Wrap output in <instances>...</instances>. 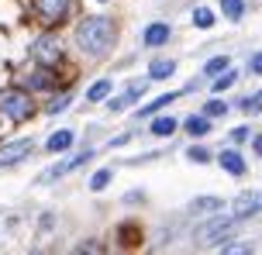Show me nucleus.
Wrapping results in <instances>:
<instances>
[{
  "label": "nucleus",
  "instance_id": "obj_35",
  "mask_svg": "<svg viewBox=\"0 0 262 255\" xmlns=\"http://www.w3.org/2000/svg\"><path fill=\"white\" fill-rule=\"evenodd\" d=\"M162 159V152H145V155H135V159H124L121 166H142V162H156Z\"/></svg>",
  "mask_w": 262,
  "mask_h": 255
},
{
  "label": "nucleus",
  "instance_id": "obj_25",
  "mask_svg": "<svg viewBox=\"0 0 262 255\" xmlns=\"http://www.w3.org/2000/svg\"><path fill=\"white\" fill-rule=\"evenodd\" d=\"M217 255H259V248H255V242H249V238H231V242H224L221 248H217Z\"/></svg>",
  "mask_w": 262,
  "mask_h": 255
},
{
  "label": "nucleus",
  "instance_id": "obj_2",
  "mask_svg": "<svg viewBox=\"0 0 262 255\" xmlns=\"http://www.w3.org/2000/svg\"><path fill=\"white\" fill-rule=\"evenodd\" d=\"M238 224L235 217L228 214H214V217H204L200 224L193 228V248L200 252V248H221L224 242H231V238H238Z\"/></svg>",
  "mask_w": 262,
  "mask_h": 255
},
{
  "label": "nucleus",
  "instance_id": "obj_41",
  "mask_svg": "<svg viewBox=\"0 0 262 255\" xmlns=\"http://www.w3.org/2000/svg\"><path fill=\"white\" fill-rule=\"evenodd\" d=\"M66 255H69V252H66Z\"/></svg>",
  "mask_w": 262,
  "mask_h": 255
},
{
  "label": "nucleus",
  "instance_id": "obj_10",
  "mask_svg": "<svg viewBox=\"0 0 262 255\" xmlns=\"http://www.w3.org/2000/svg\"><path fill=\"white\" fill-rule=\"evenodd\" d=\"M35 138H11V142H0V169H14L35 155Z\"/></svg>",
  "mask_w": 262,
  "mask_h": 255
},
{
  "label": "nucleus",
  "instance_id": "obj_28",
  "mask_svg": "<svg viewBox=\"0 0 262 255\" xmlns=\"http://www.w3.org/2000/svg\"><path fill=\"white\" fill-rule=\"evenodd\" d=\"M235 83H238V69H228V73H221V76H214V80H210V94L224 97V90H231Z\"/></svg>",
  "mask_w": 262,
  "mask_h": 255
},
{
  "label": "nucleus",
  "instance_id": "obj_34",
  "mask_svg": "<svg viewBox=\"0 0 262 255\" xmlns=\"http://www.w3.org/2000/svg\"><path fill=\"white\" fill-rule=\"evenodd\" d=\"M148 200V197H145V190H128V193H124V197H121V203H124V207H138V203H145Z\"/></svg>",
  "mask_w": 262,
  "mask_h": 255
},
{
  "label": "nucleus",
  "instance_id": "obj_5",
  "mask_svg": "<svg viewBox=\"0 0 262 255\" xmlns=\"http://www.w3.org/2000/svg\"><path fill=\"white\" fill-rule=\"evenodd\" d=\"M31 62L45 69H59L66 62V45L55 31H41L38 38L31 41Z\"/></svg>",
  "mask_w": 262,
  "mask_h": 255
},
{
  "label": "nucleus",
  "instance_id": "obj_31",
  "mask_svg": "<svg viewBox=\"0 0 262 255\" xmlns=\"http://www.w3.org/2000/svg\"><path fill=\"white\" fill-rule=\"evenodd\" d=\"M238 110H242V114H249V118H259V114H262V90L242 97V100H238Z\"/></svg>",
  "mask_w": 262,
  "mask_h": 255
},
{
  "label": "nucleus",
  "instance_id": "obj_20",
  "mask_svg": "<svg viewBox=\"0 0 262 255\" xmlns=\"http://www.w3.org/2000/svg\"><path fill=\"white\" fill-rule=\"evenodd\" d=\"M86 104H107L111 97H114V80L111 76H100V80H93L90 86H86Z\"/></svg>",
  "mask_w": 262,
  "mask_h": 255
},
{
  "label": "nucleus",
  "instance_id": "obj_40",
  "mask_svg": "<svg viewBox=\"0 0 262 255\" xmlns=\"http://www.w3.org/2000/svg\"><path fill=\"white\" fill-rule=\"evenodd\" d=\"M97 4H107V0H97Z\"/></svg>",
  "mask_w": 262,
  "mask_h": 255
},
{
  "label": "nucleus",
  "instance_id": "obj_38",
  "mask_svg": "<svg viewBox=\"0 0 262 255\" xmlns=\"http://www.w3.org/2000/svg\"><path fill=\"white\" fill-rule=\"evenodd\" d=\"M249 145H252V155H255V159H262V131H255L249 138Z\"/></svg>",
  "mask_w": 262,
  "mask_h": 255
},
{
  "label": "nucleus",
  "instance_id": "obj_13",
  "mask_svg": "<svg viewBox=\"0 0 262 255\" xmlns=\"http://www.w3.org/2000/svg\"><path fill=\"white\" fill-rule=\"evenodd\" d=\"M180 97H183V90H169V94H159V97H152V100L138 104V110H135V121H152L156 114H162L166 107H172Z\"/></svg>",
  "mask_w": 262,
  "mask_h": 255
},
{
  "label": "nucleus",
  "instance_id": "obj_39",
  "mask_svg": "<svg viewBox=\"0 0 262 255\" xmlns=\"http://www.w3.org/2000/svg\"><path fill=\"white\" fill-rule=\"evenodd\" d=\"M28 255H49V252H45L41 245H35V248H31V252H28Z\"/></svg>",
  "mask_w": 262,
  "mask_h": 255
},
{
  "label": "nucleus",
  "instance_id": "obj_37",
  "mask_svg": "<svg viewBox=\"0 0 262 255\" xmlns=\"http://www.w3.org/2000/svg\"><path fill=\"white\" fill-rule=\"evenodd\" d=\"M131 138H135V131H121V134H114V138L107 142V148H124Z\"/></svg>",
  "mask_w": 262,
  "mask_h": 255
},
{
  "label": "nucleus",
  "instance_id": "obj_32",
  "mask_svg": "<svg viewBox=\"0 0 262 255\" xmlns=\"http://www.w3.org/2000/svg\"><path fill=\"white\" fill-rule=\"evenodd\" d=\"M249 138H252V124H238V128H231V131H228V142H231V148L245 145Z\"/></svg>",
  "mask_w": 262,
  "mask_h": 255
},
{
  "label": "nucleus",
  "instance_id": "obj_11",
  "mask_svg": "<svg viewBox=\"0 0 262 255\" xmlns=\"http://www.w3.org/2000/svg\"><path fill=\"white\" fill-rule=\"evenodd\" d=\"M35 17L45 31H52L69 17V0H35Z\"/></svg>",
  "mask_w": 262,
  "mask_h": 255
},
{
  "label": "nucleus",
  "instance_id": "obj_24",
  "mask_svg": "<svg viewBox=\"0 0 262 255\" xmlns=\"http://www.w3.org/2000/svg\"><path fill=\"white\" fill-rule=\"evenodd\" d=\"M69 255H111V248H107L100 238H79V242L69 248Z\"/></svg>",
  "mask_w": 262,
  "mask_h": 255
},
{
  "label": "nucleus",
  "instance_id": "obj_14",
  "mask_svg": "<svg viewBox=\"0 0 262 255\" xmlns=\"http://www.w3.org/2000/svg\"><path fill=\"white\" fill-rule=\"evenodd\" d=\"M214 162H217V166H221V169L231 176V179H242V176H249V162H245V155H242L238 148H231V145L221 148V152L214 155Z\"/></svg>",
  "mask_w": 262,
  "mask_h": 255
},
{
  "label": "nucleus",
  "instance_id": "obj_3",
  "mask_svg": "<svg viewBox=\"0 0 262 255\" xmlns=\"http://www.w3.org/2000/svg\"><path fill=\"white\" fill-rule=\"evenodd\" d=\"M11 86H17V90H25V94L38 97V94H55V90H66L69 83H62V76H59V69H45V66H25L17 76H14Z\"/></svg>",
  "mask_w": 262,
  "mask_h": 255
},
{
  "label": "nucleus",
  "instance_id": "obj_6",
  "mask_svg": "<svg viewBox=\"0 0 262 255\" xmlns=\"http://www.w3.org/2000/svg\"><path fill=\"white\" fill-rule=\"evenodd\" d=\"M97 159V148L86 145V148H79V152H73V155H66V159H59L55 166H49V169H41L38 173V187H49V183H59V179H66L69 173H76L79 166H86V162Z\"/></svg>",
  "mask_w": 262,
  "mask_h": 255
},
{
  "label": "nucleus",
  "instance_id": "obj_7",
  "mask_svg": "<svg viewBox=\"0 0 262 255\" xmlns=\"http://www.w3.org/2000/svg\"><path fill=\"white\" fill-rule=\"evenodd\" d=\"M145 248L142 221H121L114 228V255H138Z\"/></svg>",
  "mask_w": 262,
  "mask_h": 255
},
{
  "label": "nucleus",
  "instance_id": "obj_29",
  "mask_svg": "<svg viewBox=\"0 0 262 255\" xmlns=\"http://www.w3.org/2000/svg\"><path fill=\"white\" fill-rule=\"evenodd\" d=\"M245 0H221V14H224V21H231V25H238L242 17H245Z\"/></svg>",
  "mask_w": 262,
  "mask_h": 255
},
{
  "label": "nucleus",
  "instance_id": "obj_12",
  "mask_svg": "<svg viewBox=\"0 0 262 255\" xmlns=\"http://www.w3.org/2000/svg\"><path fill=\"white\" fill-rule=\"evenodd\" d=\"M224 197H217V193H200V197H193V200L186 203V214L196 217V221H204V217H214V214H224Z\"/></svg>",
  "mask_w": 262,
  "mask_h": 255
},
{
  "label": "nucleus",
  "instance_id": "obj_15",
  "mask_svg": "<svg viewBox=\"0 0 262 255\" xmlns=\"http://www.w3.org/2000/svg\"><path fill=\"white\" fill-rule=\"evenodd\" d=\"M172 41V25L169 21H152L142 28V49H162Z\"/></svg>",
  "mask_w": 262,
  "mask_h": 255
},
{
  "label": "nucleus",
  "instance_id": "obj_19",
  "mask_svg": "<svg viewBox=\"0 0 262 255\" xmlns=\"http://www.w3.org/2000/svg\"><path fill=\"white\" fill-rule=\"evenodd\" d=\"M180 128L186 131V138L200 142V138H207V134L214 131V121H207L204 114H190V118H183V121H180Z\"/></svg>",
  "mask_w": 262,
  "mask_h": 255
},
{
  "label": "nucleus",
  "instance_id": "obj_17",
  "mask_svg": "<svg viewBox=\"0 0 262 255\" xmlns=\"http://www.w3.org/2000/svg\"><path fill=\"white\" fill-rule=\"evenodd\" d=\"M76 145V131L73 128H59V131H52L49 138H45V152L49 155H69V148Z\"/></svg>",
  "mask_w": 262,
  "mask_h": 255
},
{
  "label": "nucleus",
  "instance_id": "obj_26",
  "mask_svg": "<svg viewBox=\"0 0 262 255\" xmlns=\"http://www.w3.org/2000/svg\"><path fill=\"white\" fill-rule=\"evenodd\" d=\"M228 69H231V55H210L207 62H204V69H200V76L204 80H214V76H221Z\"/></svg>",
  "mask_w": 262,
  "mask_h": 255
},
{
  "label": "nucleus",
  "instance_id": "obj_8",
  "mask_svg": "<svg viewBox=\"0 0 262 255\" xmlns=\"http://www.w3.org/2000/svg\"><path fill=\"white\" fill-rule=\"evenodd\" d=\"M228 217H235L238 224H249V221L262 217V190H242L228 203Z\"/></svg>",
  "mask_w": 262,
  "mask_h": 255
},
{
  "label": "nucleus",
  "instance_id": "obj_18",
  "mask_svg": "<svg viewBox=\"0 0 262 255\" xmlns=\"http://www.w3.org/2000/svg\"><path fill=\"white\" fill-rule=\"evenodd\" d=\"M73 100H76V94H73V86H66V90H55L49 100H45V107H41V114H49V118H59L62 110L73 107Z\"/></svg>",
  "mask_w": 262,
  "mask_h": 255
},
{
  "label": "nucleus",
  "instance_id": "obj_1",
  "mask_svg": "<svg viewBox=\"0 0 262 255\" xmlns=\"http://www.w3.org/2000/svg\"><path fill=\"white\" fill-rule=\"evenodd\" d=\"M73 41L86 59H107L118 45V21L107 14H86L73 28Z\"/></svg>",
  "mask_w": 262,
  "mask_h": 255
},
{
  "label": "nucleus",
  "instance_id": "obj_33",
  "mask_svg": "<svg viewBox=\"0 0 262 255\" xmlns=\"http://www.w3.org/2000/svg\"><path fill=\"white\" fill-rule=\"evenodd\" d=\"M55 221H59V217H55L52 211H45V214L38 217V224H35V231H38V235H49V231H55Z\"/></svg>",
  "mask_w": 262,
  "mask_h": 255
},
{
  "label": "nucleus",
  "instance_id": "obj_16",
  "mask_svg": "<svg viewBox=\"0 0 262 255\" xmlns=\"http://www.w3.org/2000/svg\"><path fill=\"white\" fill-rule=\"evenodd\" d=\"M176 59H169V55H156L152 62H148V69H145V80L148 83H166V80H172L176 76Z\"/></svg>",
  "mask_w": 262,
  "mask_h": 255
},
{
  "label": "nucleus",
  "instance_id": "obj_21",
  "mask_svg": "<svg viewBox=\"0 0 262 255\" xmlns=\"http://www.w3.org/2000/svg\"><path fill=\"white\" fill-rule=\"evenodd\" d=\"M176 131H180V118H172V114H156L148 121V134L152 138H172Z\"/></svg>",
  "mask_w": 262,
  "mask_h": 255
},
{
  "label": "nucleus",
  "instance_id": "obj_27",
  "mask_svg": "<svg viewBox=\"0 0 262 255\" xmlns=\"http://www.w3.org/2000/svg\"><path fill=\"white\" fill-rule=\"evenodd\" d=\"M183 155H186V162H193V166H210V162H214V152H210L207 145H200V142L186 145Z\"/></svg>",
  "mask_w": 262,
  "mask_h": 255
},
{
  "label": "nucleus",
  "instance_id": "obj_9",
  "mask_svg": "<svg viewBox=\"0 0 262 255\" xmlns=\"http://www.w3.org/2000/svg\"><path fill=\"white\" fill-rule=\"evenodd\" d=\"M148 86H152L148 80H131V83L124 86V90H121L118 97H111V100L104 104V107H107V114H124V110L138 107V104L145 100V94H148Z\"/></svg>",
  "mask_w": 262,
  "mask_h": 255
},
{
  "label": "nucleus",
  "instance_id": "obj_30",
  "mask_svg": "<svg viewBox=\"0 0 262 255\" xmlns=\"http://www.w3.org/2000/svg\"><path fill=\"white\" fill-rule=\"evenodd\" d=\"M190 21H193V28H200V31H210V28L217 25V14L210 11V7H196V11L190 14Z\"/></svg>",
  "mask_w": 262,
  "mask_h": 255
},
{
  "label": "nucleus",
  "instance_id": "obj_4",
  "mask_svg": "<svg viewBox=\"0 0 262 255\" xmlns=\"http://www.w3.org/2000/svg\"><path fill=\"white\" fill-rule=\"evenodd\" d=\"M38 114V100L17 86H4L0 90V118L7 124H25Z\"/></svg>",
  "mask_w": 262,
  "mask_h": 255
},
{
  "label": "nucleus",
  "instance_id": "obj_22",
  "mask_svg": "<svg viewBox=\"0 0 262 255\" xmlns=\"http://www.w3.org/2000/svg\"><path fill=\"white\" fill-rule=\"evenodd\" d=\"M111 183H114V166H100V169H93V173H90L86 190H90V193H104Z\"/></svg>",
  "mask_w": 262,
  "mask_h": 255
},
{
  "label": "nucleus",
  "instance_id": "obj_23",
  "mask_svg": "<svg viewBox=\"0 0 262 255\" xmlns=\"http://www.w3.org/2000/svg\"><path fill=\"white\" fill-rule=\"evenodd\" d=\"M196 114H204L207 121H217V118H228L231 114V104L224 97H210V100H204V107L196 110Z\"/></svg>",
  "mask_w": 262,
  "mask_h": 255
},
{
  "label": "nucleus",
  "instance_id": "obj_36",
  "mask_svg": "<svg viewBox=\"0 0 262 255\" xmlns=\"http://www.w3.org/2000/svg\"><path fill=\"white\" fill-rule=\"evenodd\" d=\"M245 69H249V76H262V52H252Z\"/></svg>",
  "mask_w": 262,
  "mask_h": 255
}]
</instances>
